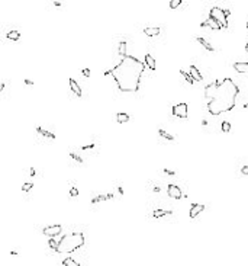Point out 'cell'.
<instances>
[{
	"label": "cell",
	"instance_id": "5b68a950",
	"mask_svg": "<svg viewBox=\"0 0 248 266\" xmlns=\"http://www.w3.org/2000/svg\"><path fill=\"white\" fill-rule=\"evenodd\" d=\"M187 114H189V106L187 103H177V105L173 106V115L177 118H187Z\"/></svg>",
	"mask_w": 248,
	"mask_h": 266
},
{
	"label": "cell",
	"instance_id": "7a4b0ae2",
	"mask_svg": "<svg viewBox=\"0 0 248 266\" xmlns=\"http://www.w3.org/2000/svg\"><path fill=\"white\" fill-rule=\"evenodd\" d=\"M145 70V64L139 61L137 57L126 56L123 57L113 68L105 73L106 76H112L116 86L121 92L133 93L139 89L141 77Z\"/></svg>",
	"mask_w": 248,
	"mask_h": 266
},
{
	"label": "cell",
	"instance_id": "7c38bea8",
	"mask_svg": "<svg viewBox=\"0 0 248 266\" xmlns=\"http://www.w3.org/2000/svg\"><path fill=\"white\" fill-rule=\"evenodd\" d=\"M35 131L39 134V135H42V137H45V138H50V140H55V135L52 133H50V131H47V129H44V128L41 127H36L35 128Z\"/></svg>",
	"mask_w": 248,
	"mask_h": 266
},
{
	"label": "cell",
	"instance_id": "603a6c76",
	"mask_svg": "<svg viewBox=\"0 0 248 266\" xmlns=\"http://www.w3.org/2000/svg\"><path fill=\"white\" fill-rule=\"evenodd\" d=\"M220 129H222V133H229L231 131V124L228 121H224L222 125H220Z\"/></svg>",
	"mask_w": 248,
	"mask_h": 266
},
{
	"label": "cell",
	"instance_id": "4fadbf2b",
	"mask_svg": "<svg viewBox=\"0 0 248 266\" xmlns=\"http://www.w3.org/2000/svg\"><path fill=\"white\" fill-rule=\"evenodd\" d=\"M145 64L149 67V70H152V71H155V68H157V66H155V60L154 57L151 56V54H147L145 56Z\"/></svg>",
	"mask_w": 248,
	"mask_h": 266
},
{
	"label": "cell",
	"instance_id": "4dcf8cb0",
	"mask_svg": "<svg viewBox=\"0 0 248 266\" xmlns=\"http://www.w3.org/2000/svg\"><path fill=\"white\" fill-rule=\"evenodd\" d=\"M23 83L28 84V86H33V82H32V80H29V79H25V80H23Z\"/></svg>",
	"mask_w": 248,
	"mask_h": 266
},
{
	"label": "cell",
	"instance_id": "3957f363",
	"mask_svg": "<svg viewBox=\"0 0 248 266\" xmlns=\"http://www.w3.org/2000/svg\"><path fill=\"white\" fill-rule=\"evenodd\" d=\"M83 244H84V236L81 233H76V231L68 233L60 238L55 252H58V253H71V252H76L77 249L83 247Z\"/></svg>",
	"mask_w": 248,
	"mask_h": 266
},
{
	"label": "cell",
	"instance_id": "ac0fdd59",
	"mask_svg": "<svg viewBox=\"0 0 248 266\" xmlns=\"http://www.w3.org/2000/svg\"><path fill=\"white\" fill-rule=\"evenodd\" d=\"M197 42H199V44L203 45V47H205V48H206L208 51H215V48H213V47L210 45V42H208V41H206L205 38H197Z\"/></svg>",
	"mask_w": 248,
	"mask_h": 266
},
{
	"label": "cell",
	"instance_id": "e575fe53",
	"mask_svg": "<svg viewBox=\"0 0 248 266\" xmlns=\"http://www.w3.org/2000/svg\"><path fill=\"white\" fill-rule=\"evenodd\" d=\"M118 192H119V194H121V195H122V194H123V189H122V188H121V186H119V188H118Z\"/></svg>",
	"mask_w": 248,
	"mask_h": 266
},
{
	"label": "cell",
	"instance_id": "6da1fadb",
	"mask_svg": "<svg viewBox=\"0 0 248 266\" xmlns=\"http://www.w3.org/2000/svg\"><path fill=\"white\" fill-rule=\"evenodd\" d=\"M239 87L232 82V79L225 77L216 80L205 87V98L208 100V111L212 115H220L231 111L235 106Z\"/></svg>",
	"mask_w": 248,
	"mask_h": 266
},
{
	"label": "cell",
	"instance_id": "8fae6325",
	"mask_svg": "<svg viewBox=\"0 0 248 266\" xmlns=\"http://www.w3.org/2000/svg\"><path fill=\"white\" fill-rule=\"evenodd\" d=\"M68 83H70V89H71L74 93L77 94V96H81V94H83L81 87L78 86V83L76 82V80H74V79H70V82H68Z\"/></svg>",
	"mask_w": 248,
	"mask_h": 266
},
{
	"label": "cell",
	"instance_id": "d4e9b609",
	"mask_svg": "<svg viewBox=\"0 0 248 266\" xmlns=\"http://www.w3.org/2000/svg\"><path fill=\"white\" fill-rule=\"evenodd\" d=\"M32 188H33V183L32 182H28V183H23V185H22V191H25V192L31 191Z\"/></svg>",
	"mask_w": 248,
	"mask_h": 266
},
{
	"label": "cell",
	"instance_id": "d590c367",
	"mask_svg": "<svg viewBox=\"0 0 248 266\" xmlns=\"http://www.w3.org/2000/svg\"><path fill=\"white\" fill-rule=\"evenodd\" d=\"M29 173H31V176H35V170H33V169H31V170H29Z\"/></svg>",
	"mask_w": 248,
	"mask_h": 266
},
{
	"label": "cell",
	"instance_id": "5bb4252c",
	"mask_svg": "<svg viewBox=\"0 0 248 266\" xmlns=\"http://www.w3.org/2000/svg\"><path fill=\"white\" fill-rule=\"evenodd\" d=\"M170 214H173V211L155 210L154 212H152V217H154V218H163V217H165V215H170Z\"/></svg>",
	"mask_w": 248,
	"mask_h": 266
},
{
	"label": "cell",
	"instance_id": "7402d4cb",
	"mask_svg": "<svg viewBox=\"0 0 248 266\" xmlns=\"http://www.w3.org/2000/svg\"><path fill=\"white\" fill-rule=\"evenodd\" d=\"M180 74H182L183 77L186 79V82H187L189 84H193V82H194V80H193V77L190 76V73H186L184 70H180Z\"/></svg>",
	"mask_w": 248,
	"mask_h": 266
},
{
	"label": "cell",
	"instance_id": "9a60e30c",
	"mask_svg": "<svg viewBox=\"0 0 248 266\" xmlns=\"http://www.w3.org/2000/svg\"><path fill=\"white\" fill-rule=\"evenodd\" d=\"M116 121L119 122V124L128 122V121H129V115H128V114H125V112H119V114H116Z\"/></svg>",
	"mask_w": 248,
	"mask_h": 266
},
{
	"label": "cell",
	"instance_id": "30bf717a",
	"mask_svg": "<svg viewBox=\"0 0 248 266\" xmlns=\"http://www.w3.org/2000/svg\"><path fill=\"white\" fill-rule=\"evenodd\" d=\"M189 73H190V76L193 77V80H197V82H202V80H203L202 74H200V71L197 70V67H196V66H190V70H189Z\"/></svg>",
	"mask_w": 248,
	"mask_h": 266
},
{
	"label": "cell",
	"instance_id": "74e56055",
	"mask_svg": "<svg viewBox=\"0 0 248 266\" xmlns=\"http://www.w3.org/2000/svg\"><path fill=\"white\" fill-rule=\"evenodd\" d=\"M245 108H247V109H248V105H245Z\"/></svg>",
	"mask_w": 248,
	"mask_h": 266
},
{
	"label": "cell",
	"instance_id": "cb8c5ba5",
	"mask_svg": "<svg viewBox=\"0 0 248 266\" xmlns=\"http://www.w3.org/2000/svg\"><path fill=\"white\" fill-rule=\"evenodd\" d=\"M182 3H183L182 0H171V2H170V7H171V9H176V7H178Z\"/></svg>",
	"mask_w": 248,
	"mask_h": 266
},
{
	"label": "cell",
	"instance_id": "f546056e",
	"mask_svg": "<svg viewBox=\"0 0 248 266\" xmlns=\"http://www.w3.org/2000/svg\"><path fill=\"white\" fill-rule=\"evenodd\" d=\"M163 172H164L165 175H170V176H174V175H176L173 170H168V169H163Z\"/></svg>",
	"mask_w": 248,
	"mask_h": 266
},
{
	"label": "cell",
	"instance_id": "8d00e7d4",
	"mask_svg": "<svg viewBox=\"0 0 248 266\" xmlns=\"http://www.w3.org/2000/svg\"><path fill=\"white\" fill-rule=\"evenodd\" d=\"M245 51L248 52V42H247V45H245Z\"/></svg>",
	"mask_w": 248,
	"mask_h": 266
},
{
	"label": "cell",
	"instance_id": "4316f807",
	"mask_svg": "<svg viewBox=\"0 0 248 266\" xmlns=\"http://www.w3.org/2000/svg\"><path fill=\"white\" fill-rule=\"evenodd\" d=\"M70 195H71V196H77V195H78V189L76 188V186H71V189H70Z\"/></svg>",
	"mask_w": 248,
	"mask_h": 266
},
{
	"label": "cell",
	"instance_id": "8992f818",
	"mask_svg": "<svg viewBox=\"0 0 248 266\" xmlns=\"http://www.w3.org/2000/svg\"><path fill=\"white\" fill-rule=\"evenodd\" d=\"M167 194H168V196L173 198V199H182L183 198L182 189L178 188L177 185H173V183H170V185L167 186Z\"/></svg>",
	"mask_w": 248,
	"mask_h": 266
},
{
	"label": "cell",
	"instance_id": "83f0119b",
	"mask_svg": "<svg viewBox=\"0 0 248 266\" xmlns=\"http://www.w3.org/2000/svg\"><path fill=\"white\" fill-rule=\"evenodd\" d=\"M57 244H58V243L55 241L54 238H50V246H51V247H52V249H54V250L57 249Z\"/></svg>",
	"mask_w": 248,
	"mask_h": 266
},
{
	"label": "cell",
	"instance_id": "44dd1931",
	"mask_svg": "<svg viewBox=\"0 0 248 266\" xmlns=\"http://www.w3.org/2000/svg\"><path fill=\"white\" fill-rule=\"evenodd\" d=\"M119 54L122 56V58L128 56L126 54V42H125V41H122L121 44H119Z\"/></svg>",
	"mask_w": 248,
	"mask_h": 266
},
{
	"label": "cell",
	"instance_id": "d6986e66",
	"mask_svg": "<svg viewBox=\"0 0 248 266\" xmlns=\"http://www.w3.org/2000/svg\"><path fill=\"white\" fill-rule=\"evenodd\" d=\"M62 265H64V266H80V263H78L77 260L71 259V257H67V259H64V260H62Z\"/></svg>",
	"mask_w": 248,
	"mask_h": 266
},
{
	"label": "cell",
	"instance_id": "9c48e42d",
	"mask_svg": "<svg viewBox=\"0 0 248 266\" xmlns=\"http://www.w3.org/2000/svg\"><path fill=\"white\" fill-rule=\"evenodd\" d=\"M234 70L239 74H248V63H234Z\"/></svg>",
	"mask_w": 248,
	"mask_h": 266
},
{
	"label": "cell",
	"instance_id": "52a82bcc",
	"mask_svg": "<svg viewBox=\"0 0 248 266\" xmlns=\"http://www.w3.org/2000/svg\"><path fill=\"white\" fill-rule=\"evenodd\" d=\"M61 226H48V227H45L44 230H42V233L47 236V237H50V238H54L57 237L58 234L61 233Z\"/></svg>",
	"mask_w": 248,
	"mask_h": 266
},
{
	"label": "cell",
	"instance_id": "ffe728a7",
	"mask_svg": "<svg viewBox=\"0 0 248 266\" xmlns=\"http://www.w3.org/2000/svg\"><path fill=\"white\" fill-rule=\"evenodd\" d=\"M158 134H160V137H163V138L164 140H167V141H173V140H174V137H173V135H171V134H168V133H165L164 129H158Z\"/></svg>",
	"mask_w": 248,
	"mask_h": 266
},
{
	"label": "cell",
	"instance_id": "f35d334b",
	"mask_svg": "<svg viewBox=\"0 0 248 266\" xmlns=\"http://www.w3.org/2000/svg\"><path fill=\"white\" fill-rule=\"evenodd\" d=\"M247 28H248V22H247Z\"/></svg>",
	"mask_w": 248,
	"mask_h": 266
},
{
	"label": "cell",
	"instance_id": "1f68e13d",
	"mask_svg": "<svg viewBox=\"0 0 248 266\" xmlns=\"http://www.w3.org/2000/svg\"><path fill=\"white\" fill-rule=\"evenodd\" d=\"M94 144H88V145H83L81 150H90V148H93Z\"/></svg>",
	"mask_w": 248,
	"mask_h": 266
},
{
	"label": "cell",
	"instance_id": "836d02e7",
	"mask_svg": "<svg viewBox=\"0 0 248 266\" xmlns=\"http://www.w3.org/2000/svg\"><path fill=\"white\" fill-rule=\"evenodd\" d=\"M154 192L155 194H158V192H160V188H158V186H154Z\"/></svg>",
	"mask_w": 248,
	"mask_h": 266
},
{
	"label": "cell",
	"instance_id": "484cf974",
	"mask_svg": "<svg viewBox=\"0 0 248 266\" xmlns=\"http://www.w3.org/2000/svg\"><path fill=\"white\" fill-rule=\"evenodd\" d=\"M70 156H71V159H74L76 161H78V163H83V159L78 154H76V153H70Z\"/></svg>",
	"mask_w": 248,
	"mask_h": 266
},
{
	"label": "cell",
	"instance_id": "d6a6232c",
	"mask_svg": "<svg viewBox=\"0 0 248 266\" xmlns=\"http://www.w3.org/2000/svg\"><path fill=\"white\" fill-rule=\"evenodd\" d=\"M241 173H242V175H248V166H244L242 169H241Z\"/></svg>",
	"mask_w": 248,
	"mask_h": 266
},
{
	"label": "cell",
	"instance_id": "2e32d148",
	"mask_svg": "<svg viewBox=\"0 0 248 266\" xmlns=\"http://www.w3.org/2000/svg\"><path fill=\"white\" fill-rule=\"evenodd\" d=\"M144 32H145V35H148V37H155V35H158L161 32V29L160 28H145Z\"/></svg>",
	"mask_w": 248,
	"mask_h": 266
},
{
	"label": "cell",
	"instance_id": "277c9868",
	"mask_svg": "<svg viewBox=\"0 0 248 266\" xmlns=\"http://www.w3.org/2000/svg\"><path fill=\"white\" fill-rule=\"evenodd\" d=\"M228 16H229V10H224L218 6L212 7L209 10V17L212 22H215L216 28H228Z\"/></svg>",
	"mask_w": 248,
	"mask_h": 266
},
{
	"label": "cell",
	"instance_id": "e0dca14e",
	"mask_svg": "<svg viewBox=\"0 0 248 266\" xmlns=\"http://www.w3.org/2000/svg\"><path fill=\"white\" fill-rule=\"evenodd\" d=\"M6 37L10 41H17V39H21V32L19 31H10V32H7Z\"/></svg>",
	"mask_w": 248,
	"mask_h": 266
},
{
	"label": "cell",
	"instance_id": "ba28073f",
	"mask_svg": "<svg viewBox=\"0 0 248 266\" xmlns=\"http://www.w3.org/2000/svg\"><path fill=\"white\" fill-rule=\"evenodd\" d=\"M203 210H205L203 204H193L192 208H190V211H189V215H190V218H196L199 214L203 212Z\"/></svg>",
	"mask_w": 248,
	"mask_h": 266
},
{
	"label": "cell",
	"instance_id": "f1b7e54d",
	"mask_svg": "<svg viewBox=\"0 0 248 266\" xmlns=\"http://www.w3.org/2000/svg\"><path fill=\"white\" fill-rule=\"evenodd\" d=\"M81 73H83L84 77H90V70H88V68H83Z\"/></svg>",
	"mask_w": 248,
	"mask_h": 266
}]
</instances>
